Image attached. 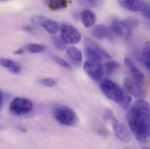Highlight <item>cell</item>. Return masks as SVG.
Returning a JSON list of instances; mask_svg holds the SVG:
<instances>
[{
	"mask_svg": "<svg viewBox=\"0 0 150 149\" xmlns=\"http://www.w3.org/2000/svg\"><path fill=\"white\" fill-rule=\"evenodd\" d=\"M127 119L128 126L135 138L139 141L146 142L148 141L149 134L147 132L145 118L139 117L134 113L129 112L127 114Z\"/></svg>",
	"mask_w": 150,
	"mask_h": 149,
	"instance_id": "6da1fadb",
	"label": "cell"
},
{
	"mask_svg": "<svg viewBox=\"0 0 150 149\" xmlns=\"http://www.w3.org/2000/svg\"><path fill=\"white\" fill-rule=\"evenodd\" d=\"M56 120L63 126H76L79 124V118L75 112L70 107L63 105L56 106L53 110Z\"/></svg>",
	"mask_w": 150,
	"mask_h": 149,
	"instance_id": "7a4b0ae2",
	"label": "cell"
},
{
	"mask_svg": "<svg viewBox=\"0 0 150 149\" xmlns=\"http://www.w3.org/2000/svg\"><path fill=\"white\" fill-rule=\"evenodd\" d=\"M100 87L103 94L113 102L120 103L125 96L121 88L110 79H104L100 83Z\"/></svg>",
	"mask_w": 150,
	"mask_h": 149,
	"instance_id": "3957f363",
	"label": "cell"
},
{
	"mask_svg": "<svg viewBox=\"0 0 150 149\" xmlns=\"http://www.w3.org/2000/svg\"><path fill=\"white\" fill-rule=\"evenodd\" d=\"M86 55L89 59L102 61L110 59V55L103 50L100 45H98L93 40L90 38H86L85 40Z\"/></svg>",
	"mask_w": 150,
	"mask_h": 149,
	"instance_id": "277c9868",
	"label": "cell"
},
{
	"mask_svg": "<svg viewBox=\"0 0 150 149\" xmlns=\"http://www.w3.org/2000/svg\"><path fill=\"white\" fill-rule=\"evenodd\" d=\"M10 111L16 116H23L28 114L33 109V102L26 98L18 97L11 100L10 104Z\"/></svg>",
	"mask_w": 150,
	"mask_h": 149,
	"instance_id": "5b68a950",
	"label": "cell"
},
{
	"mask_svg": "<svg viewBox=\"0 0 150 149\" xmlns=\"http://www.w3.org/2000/svg\"><path fill=\"white\" fill-rule=\"evenodd\" d=\"M84 70L93 80L100 81L103 78L104 69L100 61L88 59L84 63Z\"/></svg>",
	"mask_w": 150,
	"mask_h": 149,
	"instance_id": "8992f818",
	"label": "cell"
},
{
	"mask_svg": "<svg viewBox=\"0 0 150 149\" xmlns=\"http://www.w3.org/2000/svg\"><path fill=\"white\" fill-rule=\"evenodd\" d=\"M60 37L66 44H77L81 40V34L74 26L63 24L60 26Z\"/></svg>",
	"mask_w": 150,
	"mask_h": 149,
	"instance_id": "52a82bcc",
	"label": "cell"
},
{
	"mask_svg": "<svg viewBox=\"0 0 150 149\" xmlns=\"http://www.w3.org/2000/svg\"><path fill=\"white\" fill-rule=\"evenodd\" d=\"M109 120H111L112 131L115 136L121 141V142H129L131 140V133L127 130V128L116 118L112 116Z\"/></svg>",
	"mask_w": 150,
	"mask_h": 149,
	"instance_id": "ba28073f",
	"label": "cell"
},
{
	"mask_svg": "<svg viewBox=\"0 0 150 149\" xmlns=\"http://www.w3.org/2000/svg\"><path fill=\"white\" fill-rule=\"evenodd\" d=\"M110 30L113 35L121 38H127L130 37L132 29L127 25L125 20L115 19L113 20L110 26Z\"/></svg>",
	"mask_w": 150,
	"mask_h": 149,
	"instance_id": "9c48e42d",
	"label": "cell"
},
{
	"mask_svg": "<svg viewBox=\"0 0 150 149\" xmlns=\"http://www.w3.org/2000/svg\"><path fill=\"white\" fill-rule=\"evenodd\" d=\"M32 21L37 25H41L47 32L52 35L56 34L59 29V25L55 20H52L44 16H36L32 19Z\"/></svg>",
	"mask_w": 150,
	"mask_h": 149,
	"instance_id": "30bf717a",
	"label": "cell"
},
{
	"mask_svg": "<svg viewBox=\"0 0 150 149\" xmlns=\"http://www.w3.org/2000/svg\"><path fill=\"white\" fill-rule=\"evenodd\" d=\"M124 86L126 90L134 97L136 99H144L145 98V93L141 85H139V82L136 81L135 79H132L129 78H126L124 82Z\"/></svg>",
	"mask_w": 150,
	"mask_h": 149,
	"instance_id": "8fae6325",
	"label": "cell"
},
{
	"mask_svg": "<svg viewBox=\"0 0 150 149\" xmlns=\"http://www.w3.org/2000/svg\"><path fill=\"white\" fill-rule=\"evenodd\" d=\"M130 112L142 118H146L150 113V105L143 99H138L130 107Z\"/></svg>",
	"mask_w": 150,
	"mask_h": 149,
	"instance_id": "7c38bea8",
	"label": "cell"
},
{
	"mask_svg": "<svg viewBox=\"0 0 150 149\" xmlns=\"http://www.w3.org/2000/svg\"><path fill=\"white\" fill-rule=\"evenodd\" d=\"M119 4L122 8L134 12H142L147 4L144 0H119Z\"/></svg>",
	"mask_w": 150,
	"mask_h": 149,
	"instance_id": "4fadbf2b",
	"label": "cell"
},
{
	"mask_svg": "<svg viewBox=\"0 0 150 149\" xmlns=\"http://www.w3.org/2000/svg\"><path fill=\"white\" fill-rule=\"evenodd\" d=\"M124 63H125L126 66L127 67V69L129 70L130 73L134 77V78L136 81H138L139 83H142L145 78V76L142 73V72H141V70L134 64V62L130 59L127 58V59H125Z\"/></svg>",
	"mask_w": 150,
	"mask_h": 149,
	"instance_id": "5bb4252c",
	"label": "cell"
},
{
	"mask_svg": "<svg viewBox=\"0 0 150 149\" xmlns=\"http://www.w3.org/2000/svg\"><path fill=\"white\" fill-rule=\"evenodd\" d=\"M93 36L98 39H105V38H111L112 37V32L110 28L107 27L103 25H96L92 31Z\"/></svg>",
	"mask_w": 150,
	"mask_h": 149,
	"instance_id": "9a60e30c",
	"label": "cell"
},
{
	"mask_svg": "<svg viewBox=\"0 0 150 149\" xmlns=\"http://www.w3.org/2000/svg\"><path fill=\"white\" fill-rule=\"evenodd\" d=\"M0 66L8 69L11 73L18 74L21 72V65L12 59H4V58H0Z\"/></svg>",
	"mask_w": 150,
	"mask_h": 149,
	"instance_id": "2e32d148",
	"label": "cell"
},
{
	"mask_svg": "<svg viewBox=\"0 0 150 149\" xmlns=\"http://www.w3.org/2000/svg\"><path fill=\"white\" fill-rule=\"evenodd\" d=\"M67 55L74 64H75V65L81 64L83 57H82V52L79 48L74 47V46H71V47L67 48Z\"/></svg>",
	"mask_w": 150,
	"mask_h": 149,
	"instance_id": "e0dca14e",
	"label": "cell"
},
{
	"mask_svg": "<svg viewBox=\"0 0 150 149\" xmlns=\"http://www.w3.org/2000/svg\"><path fill=\"white\" fill-rule=\"evenodd\" d=\"M81 19H82V23H83L84 26L86 28L92 27L96 23V16L90 10H85L82 12Z\"/></svg>",
	"mask_w": 150,
	"mask_h": 149,
	"instance_id": "ac0fdd59",
	"label": "cell"
},
{
	"mask_svg": "<svg viewBox=\"0 0 150 149\" xmlns=\"http://www.w3.org/2000/svg\"><path fill=\"white\" fill-rule=\"evenodd\" d=\"M142 58L146 68L150 72V41H148L142 50Z\"/></svg>",
	"mask_w": 150,
	"mask_h": 149,
	"instance_id": "d6986e66",
	"label": "cell"
},
{
	"mask_svg": "<svg viewBox=\"0 0 150 149\" xmlns=\"http://www.w3.org/2000/svg\"><path fill=\"white\" fill-rule=\"evenodd\" d=\"M24 51L29 53H40L45 50V46L40 44H28L25 47H23Z\"/></svg>",
	"mask_w": 150,
	"mask_h": 149,
	"instance_id": "ffe728a7",
	"label": "cell"
},
{
	"mask_svg": "<svg viewBox=\"0 0 150 149\" xmlns=\"http://www.w3.org/2000/svg\"><path fill=\"white\" fill-rule=\"evenodd\" d=\"M47 4L52 11L61 10L67 6V0H47Z\"/></svg>",
	"mask_w": 150,
	"mask_h": 149,
	"instance_id": "44dd1931",
	"label": "cell"
},
{
	"mask_svg": "<svg viewBox=\"0 0 150 149\" xmlns=\"http://www.w3.org/2000/svg\"><path fill=\"white\" fill-rule=\"evenodd\" d=\"M119 67H120V65L116 61L112 60V61H108V63H106V72L108 75L112 74Z\"/></svg>",
	"mask_w": 150,
	"mask_h": 149,
	"instance_id": "7402d4cb",
	"label": "cell"
},
{
	"mask_svg": "<svg viewBox=\"0 0 150 149\" xmlns=\"http://www.w3.org/2000/svg\"><path fill=\"white\" fill-rule=\"evenodd\" d=\"M38 84L42 86H45V87H53L57 85V81L53 78H41L39 79L38 81Z\"/></svg>",
	"mask_w": 150,
	"mask_h": 149,
	"instance_id": "603a6c76",
	"label": "cell"
},
{
	"mask_svg": "<svg viewBox=\"0 0 150 149\" xmlns=\"http://www.w3.org/2000/svg\"><path fill=\"white\" fill-rule=\"evenodd\" d=\"M52 60H53L54 62H56L59 66H62V67H64V68H67V69L70 68L69 64H68L65 59H61L60 57H59V56H57V55H52Z\"/></svg>",
	"mask_w": 150,
	"mask_h": 149,
	"instance_id": "cb8c5ba5",
	"label": "cell"
},
{
	"mask_svg": "<svg viewBox=\"0 0 150 149\" xmlns=\"http://www.w3.org/2000/svg\"><path fill=\"white\" fill-rule=\"evenodd\" d=\"M131 102H132L131 97H130L129 95H125L124 98H123V100H122L119 104L120 105V107H121L123 109L127 110V109H129L130 107H131Z\"/></svg>",
	"mask_w": 150,
	"mask_h": 149,
	"instance_id": "d4e9b609",
	"label": "cell"
},
{
	"mask_svg": "<svg viewBox=\"0 0 150 149\" xmlns=\"http://www.w3.org/2000/svg\"><path fill=\"white\" fill-rule=\"evenodd\" d=\"M53 44L55 45V47L59 50H63L66 48V43L62 40L61 37H52V38Z\"/></svg>",
	"mask_w": 150,
	"mask_h": 149,
	"instance_id": "484cf974",
	"label": "cell"
},
{
	"mask_svg": "<svg viewBox=\"0 0 150 149\" xmlns=\"http://www.w3.org/2000/svg\"><path fill=\"white\" fill-rule=\"evenodd\" d=\"M142 14H143V17L150 19V3L146 4V7H145L144 11H142Z\"/></svg>",
	"mask_w": 150,
	"mask_h": 149,
	"instance_id": "4316f807",
	"label": "cell"
},
{
	"mask_svg": "<svg viewBox=\"0 0 150 149\" xmlns=\"http://www.w3.org/2000/svg\"><path fill=\"white\" fill-rule=\"evenodd\" d=\"M145 121H146V127H147V132L148 134L150 137V113L145 118Z\"/></svg>",
	"mask_w": 150,
	"mask_h": 149,
	"instance_id": "83f0119b",
	"label": "cell"
},
{
	"mask_svg": "<svg viewBox=\"0 0 150 149\" xmlns=\"http://www.w3.org/2000/svg\"><path fill=\"white\" fill-rule=\"evenodd\" d=\"M2 108H3V93L0 91V112L2 111Z\"/></svg>",
	"mask_w": 150,
	"mask_h": 149,
	"instance_id": "f1b7e54d",
	"label": "cell"
},
{
	"mask_svg": "<svg viewBox=\"0 0 150 149\" xmlns=\"http://www.w3.org/2000/svg\"><path fill=\"white\" fill-rule=\"evenodd\" d=\"M24 49L23 48H20V49H18V50H17L14 53L15 54H17V55H18V54H22V53H24Z\"/></svg>",
	"mask_w": 150,
	"mask_h": 149,
	"instance_id": "f546056e",
	"label": "cell"
},
{
	"mask_svg": "<svg viewBox=\"0 0 150 149\" xmlns=\"http://www.w3.org/2000/svg\"><path fill=\"white\" fill-rule=\"evenodd\" d=\"M87 1H90V2H97L98 0H87Z\"/></svg>",
	"mask_w": 150,
	"mask_h": 149,
	"instance_id": "4dcf8cb0",
	"label": "cell"
},
{
	"mask_svg": "<svg viewBox=\"0 0 150 149\" xmlns=\"http://www.w3.org/2000/svg\"><path fill=\"white\" fill-rule=\"evenodd\" d=\"M1 1H5V0H1Z\"/></svg>",
	"mask_w": 150,
	"mask_h": 149,
	"instance_id": "1f68e13d",
	"label": "cell"
}]
</instances>
